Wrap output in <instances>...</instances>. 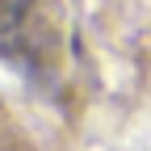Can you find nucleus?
<instances>
[{
  "mask_svg": "<svg viewBox=\"0 0 151 151\" xmlns=\"http://www.w3.org/2000/svg\"><path fill=\"white\" fill-rule=\"evenodd\" d=\"M50 50V25L42 0H0V59L29 76L42 71Z\"/></svg>",
  "mask_w": 151,
  "mask_h": 151,
  "instance_id": "f257e3e1",
  "label": "nucleus"
}]
</instances>
